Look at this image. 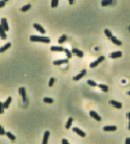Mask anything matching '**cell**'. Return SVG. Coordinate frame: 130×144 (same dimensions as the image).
Returning a JSON list of instances; mask_svg holds the SVG:
<instances>
[{
  "label": "cell",
  "instance_id": "obj_33",
  "mask_svg": "<svg viewBox=\"0 0 130 144\" xmlns=\"http://www.w3.org/2000/svg\"><path fill=\"white\" fill-rule=\"evenodd\" d=\"M54 83H56L54 78H50V80H49V86H50V87H53V86H54Z\"/></svg>",
  "mask_w": 130,
  "mask_h": 144
},
{
  "label": "cell",
  "instance_id": "obj_37",
  "mask_svg": "<svg viewBox=\"0 0 130 144\" xmlns=\"http://www.w3.org/2000/svg\"><path fill=\"white\" fill-rule=\"evenodd\" d=\"M68 3H69V4H73V3H75V0H68Z\"/></svg>",
  "mask_w": 130,
  "mask_h": 144
},
{
  "label": "cell",
  "instance_id": "obj_7",
  "mask_svg": "<svg viewBox=\"0 0 130 144\" xmlns=\"http://www.w3.org/2000/svg\"><path fill=\"white\" fill-rule=\"evenodd\" d=\"M103 131L104 132H114V131H117V127L115 125H106V127H103Z\"/></svg>",
  "mask_w": 130,
  "mask_h": 144
},
{
  "label": "cell",
  "instance_id": "obj_27",
  "mask_svg": "<svg viewBox=\"0 0 130 144\" xmlns=\"http://www.w3.org/2000/svg\"><path fill=\"white\" fill-rule=\"evenodd\" d=\"M43 102H45V103H53V99H52V98H49V97H45L43 98Z\"/></svg>",
  "mask_w": 130,
  "mask_h": 144
},
{
  "label": "cell",
  "instance_id": "obj_22",
  "mask_svg": "<svg viewBox=\"0 0 130 144\" xmlns=\"http://www.w3.org/2000/svg\"><path fill=\"white\" fill-rule=\"evenodd\" d=\"M98 87H99L103 93H109V87H107L106 84H98Z\"/></svg>",
  "mask_w": 130,
  "mask_h": 144
},
{
  "label": "cell",
  "instance_id": "obj_30",
  "mask_svg": "<svg viewBox=\"0 0 130 144\" xmlns=\"http://www.w3.org/2000/svg\"><path fill=\"white\" fill-rule=\"evenodd\" d=\"M87 83H88L91 87H96V86H98V83H95L94 80H87Z\"/></svg>",
  "mask_w": 130,
  "mask_h": 144
},
{
  "label": "cell",
  "instance_id": "obj_3",
  "mask_svg": "<svg viewBox=\"0 0 130 144\" xmlns=\"http://www.w3.org/2000/svg\"><path fill=\"white\" fill-rule=\"evenodd\" d=\"M33 27H34L35 30H37V31H38L39 34H45V31H46V30L43 29V26H41L39 23H34V25H33Z\"/></svg>",
  "mask_w": 130,
  "mask_h": 144
},
{
  "label": "cell",
  "instance_id": "obj_28",
  "mask_svg": "<svg viewBox=\"0 0 130 144\" xmlns=\"http://www.w3.org/2000/svg\"><path fill=\"white\" fill-rule=\"evenodd\" d=\"M104 34L107 35V37H109V38H111V37H113V33H111L109 29H106V30H104Z\"/></svg>",
  "mask_w": 130,
  "mask_h": 144
},
{
  "label": "cell",
  "instance_id": "obj_41",
  "mask_svg": "<svg viewBox=\"0 0 130 144\" xmlns=\"http://www.w3.org/2000/svg\"><path fill=\"white\" fill-rule=\"evenodd\" d=\"M127 94H129V95H130V91H129V93H127Z\"/></svg>",
  "mask_w": 130,
  "mask_h": 144
},
{
  "label": "cell",
  "instance_id": "obj_12",
  "mask_svg": "<svg viewBox=\"0 0 130 144\" xmlns=\"http://www.w3.org/2000/svg\"><path fill=\"white\" fill-rule=\"evenodd\" d=\"M110 57H111V59H119V57H122V52H121V50L113 52V53L110 55Z\"/></svg>",
  "mask_w": 130,
  "mask_h": 144
},
{
  "label": "cell",
  "instance_id": "obj_19",
  "mask_svg": "<svg viewBox=\"0 0 130 144\" xmlns=\"http://www.w3.org/2000/svg\"><path fill=\"white\" fill-rule=\"evenodd\" d=\"M110 39H111V42H113V44H115V45H119V46H121V45H122L121 39H118L117 37H114V35H113V37H111V38H110Z\"/></svg>",
  "mask_w": 130,
  "mask_h": 144
},
{
  "label": "cell",
  "instance_id": "obj_5",
  "mask_svg": "<svg viewBox=\"0 0 130 144\" xmlns=\"http://www.w3.org/2000/svg\"><path fill=\"white\" fill-rule=\"evenodd\" d=\"M0 25L3 26V29H4L5 31H8V30H10L8 22H7V19H5V18H3V19H1V21H0Z\"/></svg>",
  "mask_w": 130,
  "mask_h": 144
},
{
  "label": "cell",
  "instance_id": "obj_18",
  "mask_svg": "<svg viewBox=\"0 0 130 144\" xmlns=\"http://www.w3.org/2000/svg\"><path fill=\"white\" fill-rule=\"evenodd\" d=\"M10 48H11V44H10V42H7L5 45H3V46L0 48V53H4V52L7 50V49H10Z\"/></svg>",
  "mask_w": 130,
  "mask_h": 144
},
{
  "label": "cell",
  "instance_id": "obj_2",
  "mask_svg": "<svg viewBox=\"0 0 130 144\" xmlns=\"http://www.w3.org/2000/svg\"><path fill=\"white\" fill-rule=\"evenodd\" d=\"M85 75H87V71H85V69H81V71H80L79 73H77V75L73 78V80H75V82H79V80H81V79H83Z\"/></svg>",
  "mask_w": 130,
  "mask_h": 144
},
{
  "label": "cell",
  "instance_id": "obj_31",
  "mask_svg": "<svg viewBox=\"0 0 130 144\" xmlns=\"http://www.w3.org/2000/svg\"><path fill=\"white\" fill-rule=\"evenodd\" d=\"M4 105H3V102H0V114H3V113H4Z\"/></svg>",
  "mask_w": 130,
  "mask_h": 144
},
{
  "label": "cell",
  "instance_id": "obj_13",
  "mask_svg": "<svg viewBox=\"0 0 130 144\" xmlns=\"http://www.w3.org/2000/svg\"><path fill=\"white\" fill-rule=\"evenodd\" d=\"M0 37H1V39H7V31L3 29L1 25H0Z\"/></svg>",
  "mask_w": 130,
  "mask_h": 144
},
{
  "label": "cell",
  "instance_id": "obj_21",
  "mask_svg": "<svg viewBox=\"0 0 130 144\" xmlns=\"http://www.w3.org/2000/svg\"><path fill=\"white\" fill-rule=\"evenodd\" d=\"M72 124H73V118H68L67 124H65V128H67V129H71V128H72Z\"/></svg>",
  "mask_w": 130,
  "mask_h": 144
},
{
  "label": "cell",
  "instance_id": "obj_4",
  "mask_svg": "<svg viewBox=\"0 0 130 144\" xmlns=\"http://www.w3.org/2000/svg\"><path fill=\"white\" fill-rule=\"evenodd\" d=\"M102 61H104V56H100V57H98V60H95L94 63L89 64V67H91V68H95V67L98 65V64H100Z\"/></svg>",
  "mask_w": 130,
  "mask_h": 144
},
{
  "label": "cell",
  "instance_id": "obj_26",
  "mask_svg": "<svg viewBox=\"0 0 130 144\" xmlns=\"http://www.w3.org/2000/svg\"><path fill=\"white\" fill-rule=\"evenodd\" d=\"M30 8H31V6H30V4H26V6H23V7H22V12H26V11H29Z\"/></svg>",
  "mask_w": 130,
  "mask_h": 144
},
{
  "label": "cell",
  "instance_id": "obj_10",
  "mask_svg": "<svg viewBox=\"0 0 130 144\" xmlns=\"http://www.w3.org/2000/svg\"><path fill=\"white\" fill-rule=\"evenodd\" d=\"M49 137H50V132L46 131L45 133H43V140H42V144H47V141H49Z\"/></svg>",
  "mask_w": 130,
  "mask_h": 144
},
{
  "label": "cell",
  "instance_id": "obj_6",
  "mask_svg": "<svg viewBox=\"0 0 130 144\" xmlns=\"http://www.w3.org/2000/svg\"><path fill=\"white\" fill-rule=\"evenodd\" d=\"M89 116H91V117H92L94 120H96V121H100V120H102V117H100L99 114H98V113H96L95 110H91V111H89Z\"/></svg>",
  "mask_w": 130,
  "mask_h": 144
},
{
  "label": "cell",
  "instance_id": "obj_38",
  "mask_svg": "<svg viewBox=\"0 0 130 144\" xmlns=\"http://www.w3.org/2000/svg\"><path fill=\"white\" fill-rule=\"evenodd\" d=\"M126 116H127V118L130 120V111H129V113H127V114H126Z\"/></svg>",
  "mask_w": 130,
  "mask_h": 144
},
{
  "label": "cell",
  "instance_id": "obj_35",
  "mask_svg": "<svg viewBox=\"0 0 130 144\" xmlns=\"http://www.w3.org/2000/svg\"><path fill=\"white\" fill-rule=\"evenodd\" d=\"M62 144H71V143H69L67 139H62Z\"/></svg>",
  "mask_w": 130,
  "mask_h": 144
},
{
  "label": "cell",
  "instance_id": "obj_40",
  "mask_svg": "<svg viewBox=\"0 0 130 144\" xmlns=\"http://www.w3.org/2000/svg\"><path fill=\"white\" fill-rule=\"evenodd\" d=\"M4 1H5V3H7V1H8V0H4Z\"/></svg>",
  "mask_w": 130,
  "mask_h": 144
},
{
  "label": "cell",
  "instance_id": "obj_29",
  "mask_svg": "<svg viewBox=\"0 0 130 144\" xmlns=\"http://www.w3.org/2000/svg\"><path fill=\"white\" fill-rule=\"evenodd\" d=\"M64 52H65V55H67V59H71V57H72V52H71V50H68V49H65Z\"/></svg>",
  "mask_w": 130,
  "mask_h": 144
},
{
  "label": "cell",
  "instance_id": "obj_11",
  "mask_svg": "<svg viewBox=\"0 0 130 144\" xmlns=\"http://www.w3.org/2000/svg\"><path fill=\"white\" fill-rule=\"evenodd\" d=\"M110 105H113L115 109H121V107H122V103H121V102L114 101V99H111V101H110Z\"/></svg>",
  "mask_w": 130,
  "mask_h": 144
},
{
  "label": "cell",
  "instance_id": "obj_24",
  "mask_svg": "<svg viewBox=\"0 0 130 144\" xmlns=\"http://www.w3.org/2000/svg\"><path fill=\"white\" fill-rule=\"evenodd\" d=\"M58 3H60V0H52L50 7L52 8H56V7H58Z\"/></svg>",
  "mask_w": 130,
  "mask_h": 144
},
{
  "label": "cell",
  "instance_id": "obj_23",
  "mask_svg": "<svg viewBox=\"0 0 130 144\" xmlns=\"http://www.w3.org/2000/svg\"><path fill=\"white\" fill-rule=\"evenodd\" d=\"M113 4V0H103L102 1V6L103 7H107V6H111Z\"/></svg>",
  "mask_w": 130,
  "mask_h": 144
},
{
  "label": "cell",
  "instance_id": "obj_8",
  "mask_svg": "<svg viewBox=\"0 0 130 144\" xmlns=\"http://www.w3.org/2000/svg\"><path fill=\"white\" fill-rule=\"evenodd\" d=\"M68 60H69V59H60V60H54V61H53V64H54V65H62V64H67V63H68Z\"/></svg>",
  "mask_w": 130,
  "mask_h": 144
},
{
  "label": "cell",
  "instance_id": "obj_36",
  "mask_svg": "<svg viewBox=\"0 0 130 144\" xmlns=\"http://www.w3.org/2000/svg\"><path fill=\"white\" fill-rule=\"evenodd\" d=\"M125 144H130V137H127V139H126V141H125Z\"/></svg>",
  "mask_w": 130,
  "mask_h": 144
},
{
  "label": "cell",
  "instance_id": "obj_16",
  "mask_svg": "<svg viewBox=\"0 0 130 144\" xmlns=\"http://www.w3.org/2000/svg\"><path fill=\"white\" fill-rule=\"evenodd\" d=\"M11 102H12V98L8 97L7 99H5V102H3V105H4V109H8L10 106H11Z\"/></svg>",
  "mask_w": 130,
  "mask_h": 144
},
{
  "label": "cell",
  "instance_id": "obj_25",
  "mask_svg": "<svg viewBox=\"0 0 130 144\" xmlns=\"http://www.w3.org/2000/svg\"><path fill=\"white\" fill-rule=\"evenodd\" d=\"M5 136H7V137H8V139L11 140V141H14V140L16 139V137H15V136H14L12 133H11V132H5Z\"/></svg>",
  "mask_w": 130,
  "mask_h": 144
},
{
  "label": "cell",
  "instance_id": "obj_34",
  "mask_svg": "<svg viewBox=\"0 0 130 144\" xmlns=\"http://www.w3.org/2000/svg\"><path fill=\"white\" fill-rule=\"evenodd\" d=\"M4 6H5V1L4 0H0V8H3Z\"/></svg>",
  "mask_w": 130,
  "mask_h": 144
},
{
  "label": "cell",
  "instance_id": "obj_15",
  "mask_svg": "<svg viewBox=\"0 0 130 144\" xmlns=\"http://www.w3.org/2000/svg\"><path fill=\"white\" fill-rule=\"evenodd\" d=\"M19 94H21V97L23 98V101H25V102H27V98H26V90H25V87H21V89H19Z\"/></svg>",
  "mask_w": 130,
  "mask_h": 144
},
{
  "label": "cell",
  "instance_id": "obj_20",
  "mask_svg": "<svg viewBox=\"0 0 130 144\" xmlns=\"http://www.w3.org/2000/svg\"><path fill=\"white\" fill-rule=\"evenodd\" d=\"M67 41H68V37H67V35H61V37L58 38V44H60V45H62V44L67 42Z\"/></svg>",
  "mask_w": 130,
  "mask_h": 144
},
{
  "label": "cell",
  "instance_id": "obj_9",
  "mask_svg": "<svg viewBox=\"0 0 130 144\" xmlns=\"http://www.w3.org/2000/svg\"><path fill=\"white\" fill-rule=\"evenodd\" d=\"M72 55H75V56H77V57H79V59H81V57H83L84 56V53L81 50H79V49H72Z\"/></svg>",
  "mask_w": 130,
  "mask_h": 144
},
{
  "label": "cell",
  "instance_id": "obj_17",
  "mask_svg": "<svg viewBox=\"0 0 130 144\" xmlns=\"http://www.w3.org/2000/svg\"><path fill=\"white\" fill-rule=\"evenodd\" d=\"M50 50H52V52H64L65 49H64L61 45H58V46H52V48H50Z\"/></svg>",
  "mask_w": 130,
  "mask_h": 144
},
{
  "label": "cell",
  "instance_id": "obj_1",
  "mask_svg": "<svg viewBox=\"0 0 130 144\" xmlns=\"http://www.w3.org/2000/svg\"><path fill=\"white\" fill-rule=\"evenodd\" d=\"M30 41L31 42H43V44H49L50 38L46 35H30Z\"/></svg>",
  "mask_w": 130,
  "mask_h": 144
},
{
  "label": "cell",
  "instance_id": "obj_39",
  "mask_svg": "<svg viewBox=\"0 0 130 144\" xmlns=\"http://www.w3.org/2000/svg\"><path fill=\"white\" fill-rule=\"evenodd\" d=\"M127 128H129V129H130V120H129V127H127Z\"/></svg>",
  "mask_w": 130,
  "mask_h": 144
},
{
  "label": "cell",
  "instance_id": "obj_14",
  "mask_svg": "<svg viewBox=\"0 0 130 144\" xmlns=\"http://www.w3.org/2000/svg\"><path fill=\"white\" fill-rule=\"evenodd\" d=\"M73 132H75L76 135H79L80 137H85V133H84L81 129H79V128H76V127H75V128H73Z\"/></svg>",
  "mask_w": 130,
  "mask_h": 144
},
{
  "label": "cell",
  "instance_id": "obj_32",
  "mask_svg": "<svg viewBox=\"0 0 130 144\" xmlns=\"http://www.w3.org/2000/svg\"><path fill=\"white\" fill-rule=\"evenodd\" d=\"M4 135H5V129H4V127L0 125V136H4Z\"/></svg>",
  "mask_w": 130,
  "mask_h": 144
}]
</instances>
